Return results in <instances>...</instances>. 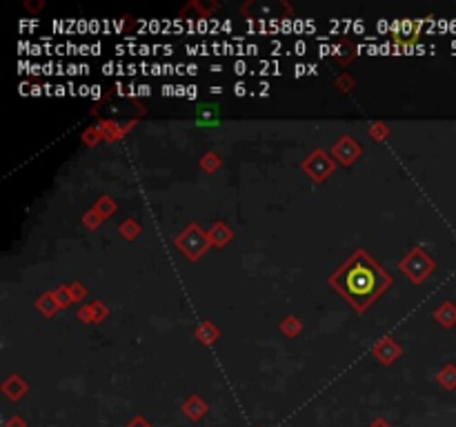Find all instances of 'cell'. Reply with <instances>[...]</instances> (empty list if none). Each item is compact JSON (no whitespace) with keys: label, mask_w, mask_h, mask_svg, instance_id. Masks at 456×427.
<instances>
[{"label":"cell","mask_w":456,"mask_h":427,"mask_svg":"<svg viewBox=\"0 0 456 427\" xmlns=\"http://www.w3.org/2000/svg\"><path fill=\"white\" fill-rule=\"evenodd\" d=\"M376 276H378L376 267L372 269V265L363 258V265L361 263L348 265L336 281L341 283V289L348 294L356 305V301H370L372 296H376V292L383 287V285H378Z\"/></svg>","instance_id":"cell-1"},{"label":"cell","mask_w":456,"mask_h":427,"mask_svg":"<svg viewBox=\"0 0 456 427\" xmlns=\"http://www.w3.org/2000/svg\"><path fill=\"white\" fill-rule=\"evenodd\" d=\"M205 245H207V240L200 236V230L198 227H190L187 230V234L180 238V247L187 252V256H198L200 252L205 249Z\"/></svg>","instance_id":"cell-2"},{"label":"cell","mask_w":456,"mask_h":427,"mask_svg":"<svg viewBox=\"0 0 456 427\" xmlns=\"http://www.w3.org/2000/svg\"><path fill=\"white\" fill-rule=\"evenodd\" d=\"M334 154H336L343 163H352V158L358 154V147H356L350 138H343V140L334 147Z\"/></svg>","instance_id":"cell-3"},{"label":"cell","mask_w":456,"mask_h":427,"mask_svg":"<svg viewBox=\"0 0 456 427\" xmlns=\"http://www.w3.org/2000/svg\"><path fill=\"white\" fill-rule=\"evenodd\" d=\"M207 412V405L203 403V401H200V398H190L187 403H185V414L190 416V418H200V416H203Z\"/></svg>","instance_id":"cell-4"},{"label":"cell","mask_w":456,"mask_h":427,"mask_svg":"<svg viewBox=\"0 0 456 427\" xmlns=\"http://www.w3.org/2000/svg\"><path fill=\"white\" fill-rule=\"evenodd\" d=\"M378 354H380V359L383 361H394L396 359V354H398V349L392 345L390 347V343L385 341V343H383V347H378Z\"/></svg>","instance_id":"cell-5"},{"label":"cell","mask_w":456,"mask_h":427,"mask_svg":"<svg viewBox=\"0 0 456 427\" xmlns=\"http://www.w3.org/2000/svg\"><path fill=\"white\" fill-rule=\"evenodd\" d=\"M214 236H216V243H225V240H227L232 234H229L223 225H216V230H212V238H214Z\"/></svg>","instance_id":"cell-6"},{"label":"cell","mask_w":456,"mask_h":427,"mask_svg":"<svg viewBox=\"0 0 456 427\" xmlns=\"http://www.w3.org/2000/svg\"><path fill=\"white\" fill-rule=\"evenodd\" d=\"M299 327H301V325L296 323V319H287V321L283 323V331H287V334H294Z\"/></svg>","instance_id":"cell-7"},{"label":"cell","mask_w":456,"mask_h":427,"mask_svg":"<svg viewBox=\"0 0 456 427\" xmlns=\"http://www.w3.org/2000/svg\"><path fill=\"white\" fill-rule=\"evenodd\" d=\"M205 167H207V170H212V167L216 170V167H218V156H216V154L205 156Z\"/></svg>","instance_id":"cell-8"},{"label":"cell","mask_w":456,"mask_h":427,"mask_svg":"<svg viewBox=\"0 0 456 427\" xmlns=\"http://www.w3.org/2000/svg\"><path fill=\"white\" fill-rule=\"evenodd\" d=\"M130 427H150V423H147V421H142V418H136Z\"/></svg>","instance_id":"cell-9"},{"label":"cell","mask_w":456,"mask_h":427,"mask_svg":"<svg viewBox=\"0 0 456 427\" xmlns=\"http://www.w3.org/2000/svg\"><path fill=\"white\" fill-rule=\"evenodd\" d=\"M120 230H123V234H127V236H134V234H136V232H134V230H136L134 225H127V227L123 225Z\"/></svg>","instance_id":"cell-10"},{"label":"cell","mask_w":456,"mask_h":427,"mask_svg":"<svg viewBox=\"0 0 456 427\" xmlns=\"http://www.w3.org/2000/svg\"><path fill=\"white\" fill-rule=\"evenodd\" d=\"M9 427H25V423L21 418H11L9 421Z\"/></svg>","instance_id":"cell-11"},{"label":"cell","mask_w":456,"mask_h":427,"mask_svg":"<svg viewBox=\"0 0 456 427\" xmlns=\"http://www.w3.org/2000/svg\"><path fill=\"white\" fill-rule=\"evenodd\" d=\"M85 222H87V225H96L98 218L96 216H85Z\"/></svg>","instance_id":"cell-12"},{"label":"cell","mask_w":456,"mask_h":427,"mask_svg":"<svg viewBox=\"0 0 456 427\" xmlns=\"http://www.w3.org/2000/svg\"><path fill=\"white\" fill-rule=\"evenodd\" d=\"M383 132H385L383 127H372V136H380Z\"/></svg>","instance_id":"cell-13"},{"label":"cell","mask_w":456,"mask_h":427,"mask_svg":"<svg viewBox=\"0 0 456 427\" xmlns=\"http://www.w3.org/2000/svg\"><path fill=\"white\" fill-rule=\"evenodd\" d=\"M372 427H385V423H383V421H378L376 425H372Z\"/></svg>","instance_id":"cell-14"}]
</instances>
